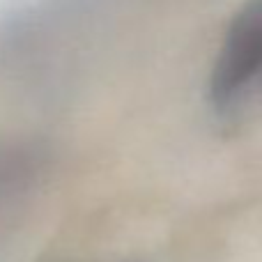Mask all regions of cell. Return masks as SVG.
Returning <instances> with one entry per match:
<instances>
[{
    "label": "cell",
    "mask_w": 262,
    "mask_h": 262,
    "mask_svg": "<svg viewBox=\"0 0 262 262\" xmlns=\"http://www.w3.org/2000/svg\"><path fill=\"white\" fill-rule=\"evenodd\" d=\"M262 90V0H244L232 16L209 76L207 97L219 113H232Z\"/></svg>",
    "instance_id": "cell-1"
}]
</instances>
